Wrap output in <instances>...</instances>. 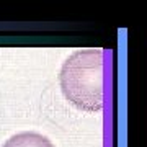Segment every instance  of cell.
I'll use <instances>...</instances> for the list:
<instances>
[{
  "instance_id": "6da1fadb",
  "label": "cell",
  "mask_w": 147,
  "mask_h": 147,
  "mask_svg": "<svg viewBox=\"0 0 147 147\" xmlns=\"http://www.w3.org/2000/svg\"><path fill=\"white\" fill-rule=\"evenodd\" d=\"M59 82L64 96L82 111H100L103 106V51L79 49L65 59Z\"/></svg>"
},
{
  "instance_id": "7a4b0ae2",
  "label": "cell",
  "mask_w": 147,
  "mask_h": 147,
  "mask_svg": "<svg viewBox=\"0 0 147 147\" xmlns=\"http://www.w3.org/2000/svg\"><path fill=\"white\" fill-rule=\"evenodd\" d=\"M2 147H54L53 142L39 132H20L11 136Z\"/></svg>"
}]
</instances>
